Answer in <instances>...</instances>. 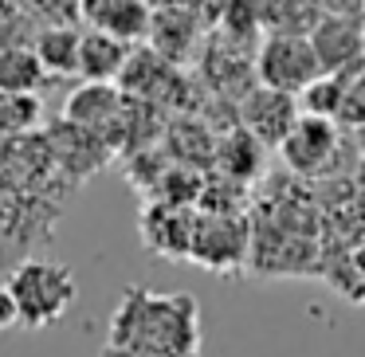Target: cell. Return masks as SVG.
<instances>
[{
	"label": "cell",
	"mask_w": 365,
	"mask_h": 357,
	"mask_svg": "<svg viewBox=\"0 0 365 357\" xmlns=\"http://www.w3.org/2000/svg\"><path fill=\"white\" fill-rule=\"evenodd\" d=\"M200 306L192 294L130 286L110 318V346L142 349L153 357H200Z\"/></svg>",
	"instance_id": "cell-1"
},
{
	"label": "cell",
	"mask_w": 365,
	"mask_h": 357,
	"mask_svg": "<svg viewBox=\"0 0 365 357\" xmlns=\"http://www.w3.org/2000/svg\"><path fill=\"white\" fill-rule=\"evenodd\" d=\"M9 291L16 299L20 326L28 330H43V326L59 322L79 299V283L67 263L56 259H20L16 271L9 275Z\"/></svg>",
	"instance_id": "cell-2"
},
{
	"label": "cell",
	"mask_w": 365,
	"mask_h": 357,
	"mask_svg": "<svg viewBox=\"0 0 365 357\" xmlns=\"http://www.w3.org/2000/svg\"><path fill=\"white\" fill-rule=\"evenodd\" d=\"M255 75H259V87L299 98L314 79H322V63L307 32H271L255 56Z\"/></svg>",
	"instance_id": "cell-3"
},
{
	"label": "cell",
	"mask_w": 365,
	"mask_h": 357,
	"mask_svg": "<svg viewBox=\"0 0 365 357\" xmlns=\"http://www.w3.org/2000/svg\"><path fill=\"white\" fill-rule=\"evenodd\" d=\"M279 153H283V165L299 177L326 173L338 157V126L318 114H299L291 134L279 142Z\"/></svg>",
	"instance_id": "cell-4"
},
{
	"label": "cell",
	"mask_w": 365,
	"mask_h": 357,
	"mask_svg": "<svg viewBox=\"0 0 365 357\" xmlns=\"http://www.w3.org/2000/svg\"><path fill=\"white\" fill-rule=\"evenodd\" d=\"M63 118L71 126H83L91 134H98L106 145H114L122 130V118H126V95H122L114 83H83L67 95Z\"/></svg>",
	"instance_id": "cell-5"
},
{
	"label": "cell",
	"mask_w": 365,
	"mask_h": 357,
	"mask_svg": "<svg viewBox=\"0 0 365 357\" xmlns=\"http://www.w3.org/2000/svg\"><path fill=\"white\" fill-rule=\"evenodd\" d=\"M310 48H314L322 75H349L365 63V32L354 16H318L310 24Z\"/></svg>",
	"instance_id": "cell-6"
},
{
	"label": "cell",
	"mask_w": 365,
	"mask_h": 357,
	"mask_svg": "<svg viewBox=\"0 0 365 357\" xmlns=\"http://www.w3.org/2000/svg\"><path fill=\"white\" fill-rule=\"evenodd\" d=\"M79 16L122 43L150 40L153 32V9L145 0H79Z\"/></svg>",
	"instance_id": "cell-7"
},
{
	"label": "cell",
	"mask_w": 365,
	"mask_h": 357,
	"mask_svg": "<svg viewBox=\"0 0 365 357\" xmlns=\"http://www.w3.org/2000/svg\"><path fill=\"white\" fill-rule=\"evenodd\" d=\"M294 122H299V98L294 95L259 87L244 98V130L255 134L263 145H279L291 134Z\"/></svg>",
	"instance_id": "cell-8"
},
{
	"label": "cell",
	"mask_w": 365,
	"mask_h": 357,
	"mask_svg": "<svg viewBox=\"0 0 365 357\" xmlns=\"http://www.w3.org/2000/svg\"><path fill=\"white\" fill-rule=\"evenodd\" d=\"M48 145H51V161H56L63 173H71L75 181L98 173V165L110 157V145H106L103 138L83 130V126H71V122H63V130L51 134Z\"/></svg>",
	"instance_id": "cell-9"
},
{
	"label": "cell",
	"mask_w": 365,
	"mask_h": 357,
	"mask_svg": "<svg viewBox=\"0 0 365 357\" xmlns=\"http://www.w3.org/2000/svg\"><path fill=\"white\" fill-rule=\"evenodd\" d=\"M130 63V43L114 40L106 32H83L79 48V79L83 83H118Z\"/></svg>",
	"instance_id": "cell-10"
},
{
	"label": "cell",
	"mask_w": 365,
	"mask_h": 357,
	"mask_svg": "<svg viewBox=\"0 0 365 357\" xmlns=\"http://www.w3.org/2000/svg\"><path fill=\"white\" fill-rule=\"evenodd\" d=\"M36 56H40L48 79L56 75H79V48H83V32L71 24H48L36 32Z\"/></svg>",
	"instance_id": "cell-11"
},
{
	"label": "cell",
	"mask_w": 365,
	"mask_h": 357,
	"mask_svg": "<svg viewBox=\"0 0 365 357\" xmlns=\"http://www.w3.org/2000/svg\"><path fill=\"white\" fill-rule=\"evenodd\" d=\"M43 122V98L36 90H0V142L28 138Z\"/></svg>",
	"instance_id": "cell-12"
},
{
	"label": "cell",
	"mask_w": 365,
	"mask_h": 357,
	"mask_svg": "<svg viewBox=\"0 0 365 357\" xmlns=\"http://www.w3.org/2000/svg\"><path fill=\"white\" fill-rule=\"evenodd\" d=\"M48 83V71H43L36 48H24V43H9L0 48V90H36Z\"/></svg>",
	"instance_id": "cell-13"
},
{
	"label": "cell",
	"mask_w": 365,
	"mask_h": 357,
	"mask_svg": "<svg viewBox=\"0 0 365 357\" xmlns=\"http://www.w3.org/2000/svg\"><path fill=\"white\" fill-rule=\"evenodd\" d=\"M302 114H318V118H334L346 106V75H322L302 90Z\"/></svg>",
	"instance_id": "cell-14"
},
{
	"label": "cell",
	"mask_w": 365,
	"mask_h": 357,
	"mask_svg": "<svg viewBox=\"0 0 365 357\" xmlns=\"http://www.w3.org/2000/svg\"><path fill=\"white\" fill-rule=\"evenodd\" d=\"M338 286L354 302H365V247H357V252L346 255V263L338 267Z\"/></svg>",
	"instance_id": "cell-15"
},
{
	"label": "cell",
	"mask_w": 365,
	"mask_h": 357,
	"mask_svg": "<svg viewBox=\"0 0 365 357\" xmlns=\"http://www.w3.org/2000/svg\"><path fill=\"white\" fill-rule=\"evenodd\" d=\"M318 9H322L326 16H354V20H361L365 0H318Z\"/></svg>",
	"instance_id": "cell-16"
},
{
	"label": "cell",
	"mask_w": 365,
	"mask_h": 357,
	"mask_svg": "<svg viewBox=\"0 0 365 357\" xmlns=\"http://www.w3.org/2000/svg\"><path fill=\"white\" fill-rule=\"evenodd\" d=\"M20 326V310H16V299H12L9 283H0V333Z\"/></svg>",
	"instance_id": "cell-17"
},
{
	"label": "cell",
	"mask_w": 365,
	"mask_h": 357,
	"mask_svg": "<svg viewBox=\"0 0 365 357\" xmlns=\"http://www.w3.org/2000/svg\"><path fill=\"white\" fill-rule=\"evenodd\" d=\"M103 357H153V353H142V349H126V346H110V341H106Z\"/></svg>",
	"instance_id": "cell-18"
},
{
	"label": "cell",
	"mask_w": 365,
	"mask_h": 357,
	"mask_svg": "<svg viewBox=\"0 0 365 357\" xmlns=\"http://www.w3.org/2000/svg\"><path fill=\"white\" fill-rule=\"evenodd\" d=\"M357 142H361V150H365V126H361V138H357Z\"/></svg>",
	"instance_id": "cell-19"
}]
</instances>
